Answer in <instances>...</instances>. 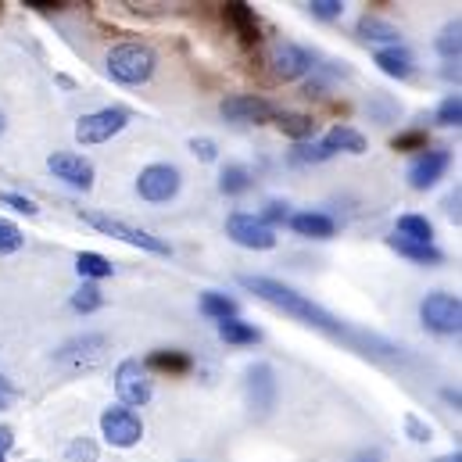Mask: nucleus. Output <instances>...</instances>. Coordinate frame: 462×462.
Segmentation results:
<instances>
[{
    "label": "nucleus",
    "mask_w": 462,
    "mask_h": 462,
    "mask_svg": "<svg viewBox=\"0 0 462 462\" xmlns=\"http://www.w3.org/2000/svg\"><path fill=\"white\" fill-rule=\"evenodd\" d=\"M240 287L251 291L254 298H262L265 305H273V309H280V312L301 319L305 327H312V330H319V334H327V337H334V341H345L347 347H355V351H362V355H398V347L391 345V341L347 327L345 319H337L334 312H327L323 305H316L312 298L298 294L294 287H287V283H280V280H269V276H240Z\"/></svg>",
    "instance_id": "f257e3e1"
},
{
    "label": "nucleus",
    "mask_w": 462,
    "mask_h": 462,
    "mask_svg": "<svg viewBox=\"0 0 462 462\" xmlns=\"http://www.w3.org/2000/svg\"><path fill=\"white\" fill-rule=\"evenodd\" d=\"M154 51L143 47V43H118L116 51L108 54V76L116 83H125V87H140L154 76Z\"/></svg>",
    "instance_id": "f03ea898"
},
{
    "label": "nucleus",
    "mask_w": 462,
    "mask_h": 462,
    "mask_svg": "<svg viewBox=\"0 0 462 462\" xmlns=\"http://www.w3.org/2000/svg\"><path fill=\"white\" fill-rule=\"evenodd\" d=\"M420 319H423L427 330L452 337V334H459V327H462V301L456 298V294L434 291V294L423 298V305H420Z\"/></svg>",
    "instance_id": "7ed1b4c3"
},
{
    "label": "nucleus",
    "mask_w": 462,
    "mask_h": 462,
    "mask_svg": "<svg viewBox=\"0 0 462 462\" xmlns=\"http://www.w3.org/2000/svg\"><path fill=\"white\" fill-rule=\"evenodd\" d=\"M83 219H87L94 230L105 233V236H118V240H125V244H133V247H143V251H151V254H172V247H169L162 236H154V233H147V230H136V226H129V223H122V219L101 216V212H87Z\"/></svg>",
    "instance_id": "20e7f679"
},
{
    "label": "nucleus",
    "mask_w": 462,
    "mask_h": 462,
    "mask_svg": "<svg viewBox=\"0 0 462 462\" xmlns=\"http://www.w3.org/2000/svg\"><path fill=\"white\" fill-rule=\"evenodd\" d=\"M116 394H118V402H122L125 409H133V405H147V402H151L154 383H151V373L143 369V362H136V358L118 362Z\"/></svg>",
    "instance_id": "39448f33"
},
{
    "label": "nucleus",
    "mask_w": 462,
    "mask_h": 462,
    "mask_svg": "<svg viewBox=\"0 0 462 462\" xmlns=\"http://www.w3.org/2000/svg\"><path fill=\"white\" fill-rule=\"evenodd\" d=\"M125 125H129L125 108H101V112H90L76 122V140L79 143H108Z\"/></svg>",
    "instance_id": "423d86ee"
},
{
    "label": "nucleus",
    "mask_w": 462,
    "mask_h": 462,
    "mask_svg": "<svg viewBox=\"0 0 462 462\" xmlns=\"http://www.w3.org/2000/svg\"><path fill=\"white\" fill-rule=\"evenodd\" d=\"M136 194L151 205H162V201H172L180 194V169L176 165H147L136 180Z\"/></svg>",
    "instance_id": "0eeeda50"
},
{
    "label": "nucleus",
    "mask_w": 462,
    "mask_h": 462,
    "mask_svg": "<svg viewBox=\"0 0 462 462\" xmlns=\"http://www.w3.org/2000/svg\"><path fill=\"white\" fill-rule=\"evenodd\" d=\"M101 434H105L108 445H116V448H133V445L143 438V423H140V416H136L133 409L112 405V409L101 412Z\"/></svg>",
    "instance_id": "6e6552de"
},
{
    "label": "nucleus",
    "mask_w": 462,
    "mask_h": 462,
    "mask_svg": "<svg viewBox=\"0 0 462 462\" xmlns=\"http://www.w3.org/2000/svg\"><path fill=\"white\" fill-rule=\"evenodd\" d=\"M108 355V337L105 334H87V337H76L58 351V362L69 369V373H79V369H94L101 365Z\"/></svg>",
    "instance_id": "1a4fd4ad"
},
{
    "label": "nucleus",
    "mask_w": 462,
    "mask_h": 462,
    "mask_svg": "<svg viewBox=\"0 0 462 462\" xmlns=\"http://www.w3.org/2000/svg\"><path fill=\"white\" fill-rule=\"evenodd\" d=\"M244 387H247V405H251V412H254V416H269L273 405H276V373H273V365H265V362L251 365Z\"/></svg>",
    "instance_id": "9d476101"
},
{
    "label": "nucleus",
    "mask_w": 462,
    "mask_h": 462,
    "mask_svg": "<svg viewBox=\"0 0 462 462\" xmlns=\"http://www.w3.org/2000/svg\"><path fill=\"white\" fill-rule=\"evenodd\" d=\"M226 236H230L233 244H240V247H251V251L276 247V233L269 230V226H262L254 216H244V212H236V216L226 219Z\"/></svg>",
    "instance_id": "9b49d317"
},
{
    "label": "nucleus",
    "mask_w": 462,
    "mask_h": 462,
    "mask_svg": "<svg viewBox=\"0 0 462 462\" xmlns=\"http://www.w3.org/2000/svg\"><path fill=\"white\" fill-rule=\"evenodd\" d=\"M223 118L230 122H247V125H262V122H273L276 108L265 101V97H254V94H236V97H226L219 105Z\"/></svg>",
    "instance_id": "f8f14e48"
},
{
    "label": "nucleus",
    "mask_w": 462,
    "mask_h": 462,
    "mask_svg": "<svg viewBox=\"0 0 462 462\" xmlns=\"http://www.w3.org/2000/svg\"><path fill=\"white\" fill-rule=\"evenodd\" d=\"M47 169L65 180L69 187H79V190H90L94 187V165L83 158V154H69V151H58L47 158Z\"/></svg>",
    "instance_id": "ddd939ff"
},
{
    "label": "nucleus",
    "mask_w": 462,
    "mask_h": 462,
    "mask_svg": "<svg viewBox=\"0 0 462 462\" xmlns=\"http://www.w3.org/2000/svg\"><path fill=\"white\" fill-rule=\"evenodd\" d=\"M269 65H273V76H276V79L291 83V79H301V76L312 69V54H309L305 47H298V43H280V47L273 51Z\"/></svg>",
    "instance_id": "4468645a"
},
{
    "label": "nucleus",
    "mask_w": 462,
    "mask_h": 462,
    "mask_svg": "<svg viewBox=\"0 0 462 462\" xmlns=\"http://www.w3.org/2000/svg\"><path fill=\"white\" fill-rule=\"evenodd\" d=\"M448 169V151H423L412 169H409V187L412 190H430Z\"/></svg>",
    "instance_id": "2eb2a0df"
},
{
    "label": "nucleus",
    "mask_w": 462,
    "mask_h": 462,
    "mask_svg": "<svg viewBox=\"0 0 462 462\" xmlns=\"http://www.w3.org/2000/svg\"><path fill=\"white\" fill-rule=\"evenodd\" d=\"M376 65H380V72L383 76H391V79H409L412 72H416V58H412V51L409 47H380L376 51Z\"/></svg>",
    "instance_id": "dca6fc26"
},
{
    "label": "nucleus",
    "mask_w": 462,
    "mask_h": 462,
    "mask_svg": "<svg viewBox=\"0 0 462 462\" xmlns=\"http://www.w3.org/2000/svg\"><path fill=\"white\" fill-rule=\"evenodd\" d=\"M287 223L298 236H312V240H330L337 233V223L330 216H323V212H298Z\"/></svg>",
    "instance_id": "f3484780"
},
{
    "label": "nucleus",
    "mask_w": 462,
    "mask_h": 462,
    "mask_svg": "<svg viewBox=\"0 0 462 462\" xmlns=\"http://www.w3.org/2000/svg\"><path fill=\"white\" fill-rule=\"evenodd\" d=\"M387 247L398 251L402 258L416 262V265H441L445 254L434 247V244H416V240H402V236H387Z\"/></svg>",
    "instance_id": "a211bd4d"
},
{
    "label": "nucleus",
    "mask_w": 462,
    "mask_h": 462,
    "mask_svg": "<svg viewBox=\"0 0 462 462\" xmlns=\"http://www.w3.org/2000/svg\"><path fill=\"white\" fill-rule=\"evenodd\" d=\"M273 122H276V129H280L283 136H291V140H298V143H305L309 136H316V118L312 116H301V112H276Z\"/></svg>",
    "instance_id": "6ab92c4d"
},
{
    "label": "nucleus",
    "mask_w": 462,
    "mask_h": 462,
    "mask_svg": "<svg viewBox=\"0 0 462 462\" xmlns=\"http://www.w3.org/2000/svg\"><path fill=\"white\" fill-rule=\"evenodd\" d=\"M358 36L362 40H373V43H387V47H398L402 43V32L391 22L376 18V14H362L358 18Z\"/></svg>",
    "instance_id": "aec40b11"
},
{
    "label": "nucleus",
    "mask_w": 462,
    "mask_h": 462,
    "mask_svg": "<svg viewBox=\"0 0 462 462\" xmlns=\"http://www.w3.org/2000/svg\"><path fill=\"white\" fill-rule=\"evenodd\" d=\"M226 22L236 29V36H240L244 43H258V40H262V36H258V18H254V11H251L247 4H226Z\"/></svg>",
    "instance_id": "412c9836"
},
{
    "label": "nucleus",
    "mask_w": 462,
    "mask_h": 462,
    "mask_svg": "<svg viewBox=\"0 0 462 462\" xmlns=\"http://www.w3.org/2000/svg\"><path fill=\"white\" fill-rule=\"evenodd\" d=\"M334 154L337 151H347V154H365V136L358 133V129H351V125H334L330 133H327V140H323Z\"/></svg>",
    "instance_id": "4be33fe9"
},
{
    "label": "nucleus",
    "mask_w": 462,
    "mask_h": 462,
    "mask_svg": "<svg viewBox=\"0 0 462 462\" xmlns=\"http://www.w3.org/2000/svg\"><path fill=\"white\" fill-rule=\"evenodd\" d=\"M143 369H162V373H190L194 358L187 351H151V358L143 362Z\"/></svg>",
    "instance_id": "5701e85b"
},
{
    "label": "nucleus",
    "mask_w": 462,
    "mask_h": 462,
    "mask_svg": "<svg viewBox=\"0 0 462 462\" xmlns=\"http://www.w3.org/2000/svg\"><path fill=\"white\" fill-rule=\"evenodd\" d=\"M394 236L416 240V244H434V223L427 216H402L394 226Z\"/></svg>",
    "instance_id": "b1692460"
},
{
    "label": "nucleus",
    "mask_w": 462,
    "mask_h": 462,
    "mask_svg": "<svg viewBox=\"0 0 462 462\" xmlns=\"http://www.w3.org/2000/svg\"><path fill=\"white\" fill-rule=\"evenodd\" d=\"M76 273H79L83 280H108V276L116 273V265H112L105 254H97V251H79V254H76Z\"/></svg>",
    "instance_id": "393cba45"
},
{
    "label": "nucleus",
    "mask_w": 462,
    "mask_h": 462,
    "mask_svg": "<svg viewBox=\"0 0 462 462\" xmlns=\"http://www.w3.org/2000/svg\"><path fill=\"white\" fill-rule=\"evenodd\" d=\"M198 309H201V316L219 319V323L236 316V301L226 298V294H219V291H205V294H201V301H198Z\"/></svg>",
    "instance_id": "a878e982"
},
{
    "label": "nucleus",
    "mask_w": 462,
    "mask_h": 462,
    "mask_svg": "<svg viewBox=\"0 0 462 462\" xmlns=\"http://www.w3.org/2000/svg\"><path fill=\"white\" fill-rule=\"evenodd\" d=\"M219 337H223L226 345H258V341H262L258 327H251V323H244V319H236V316L219 323Z\"/></svg>",
    "instance_id": "bb28decb"
},
{
    "label": "nucleus",
    "mask_w": 462,
    "mask_h": 462,
    "mask_svg": "<svg viewBox=\"0 0 462 462\" xmlns=\"http://www.w3.org/2000/svg\"><path fill=\"white\" fill-rule=\"evenodd\" d=\"M251 187V172L244 165H226L223 176H219V190L223 194H244Z\"/></svg>",
    "instance_id": "cd10ccee"
},
{
    "label": "nucleus",
    "mask_w": 462,
    "mask_h": 462,
    "mask_svg": "<svg viewBox=\"0 0 462 462\" xmlns=\"http://www.w3.org/2000/svg\"><path fill=\"white\" fill-rule=\"evenodd\" d=\"M101 305H105V294H101L97 283H83V287L72 294V309H76V312H97Z\"/></svg>",
    "instance_id": "c85d7f7f"
},
{
    "label": "nucleus",
    "mask_w": 462,
    "mask_h": 462,
    "mask_svg": "<svg viewBox=\"0 0 462 462\" xmlns=\"http://www.w3.org/2000/svg\"><path fill=\"white\" fill-rule=\"evenodd\" d=\"M459 32H462L459 22H448V25L441 29V36H438V51H441V54H445L448 61H452V58L459 61V47H462Z\"/></svg>",
    "instance_id": "c756f323"
},
{
    "label": "nucleus",
    "mask_w": 462,
    "mask_h": 462,
    "mask_svg": "<svg viewBox=\"0 0 462 462\" xmlns=\"http://www.w3.org/2000/svg\"><path fill=\"white\" fill-rule=\"evenodd\" d=\"M97 459H101V452H97V445L90 438H76L65 448V462H97Z\"/></svg>",
    "instance_id": "7c9ffc66"
},
{
    "label": "nucleus",
    "mask_w": 462,
    "mask_h": 462,
    "mask_svg": "<svg viewBox=\"0 0 462 462\" xmlns=\"http://www.w3.org/2000/svg\"><path fill=\"white\" fill-rule=\"evenodd\" d=\"M459 122H462V101H459V94H448V97L441 101V108H438V125L452 129V125H459Z\"/></svg>",
    "instance_id": "2f4dec72"
},
{
    "label": "nucleus",
    "mask_w": 462,
    "mask_h": 462,
    "mask_svg": "<svg viewBox=\"0 0 462 462\" xmlns=\"http://www.w3.org/2000/svg\"><path fill=\"white\" fill-rule=\"evenodd\" d=\"M291 158L294 162H327V158H334V151L327 143H298Z\"/></svg>",
    "instance_id": "473e14b6"
},
{
    "label": "nucleus",
    "mask_w": 462,
    "mask_h": 462,
    "mask_svg": "<svg viewBox=\"0 0 462 462\" xmlns=\"http://www.w3.org/2000/svg\"><path fill=\"white\" fill-rule=\"evenodd\" d=\"M22 230L14 226V223H7V219H0V254H14L18 247H22Z\"/></svg>",
    "instance_id": "72a5a7b5"
},
{
    "label": "nucleus",
    "mask_w": 462,
    "mask_h": 462,
    "mask_svg": "<svg viewBox=\"0 0 462 462\" xmlns=\"http://www.w3.org/2000/svg\"><path fill=\"white\" fill-rule=\"evenodd\" d=\"M391 147H394V151H427V133H423V129H409V133L394 136Z\"/></svg>",
    "instance_id": "f704fd0d"
},
{
    "label": "nucleus",
    "mask_w": 462,
    "mask_h": 462,
    "mask_svg": "<svg viewBox=\"0 0 462 462\" xmlns=\"http://www.w3.org/2000/svg\"><path fill=\"white\" fill-rule=\"evenodd\" d=\"M405 434H409V438H412L416 445H427V441L434 438V430H430V423H423V420H420L416 412H409V416H405Z\"/></svg>",
    "instance_id": "c9c22d12"
},
{
    "label": "nucleus",
    "mask_w": 462,
    "mask_h": 462,
    "mask_svg": "<svg viewBox=\"0 0 462 462\" xmlns=\"http://www.w3.org/2000/svg\"><path fill=\"white\" fill-rule=\"evenodd\" d=\"M309 11H312L316 18H323V22H334V18H341L345 4H341V0H312Z\"/></svg>",
    "instance_id": "e433bc0d"
},
{
    "label": "nucleus",
    "mask_w": 462,
    "mask_h": 462,
    "mask_svg": "<svg viewBox=\"0 0 462 462\" xmlns=\"http://www.w3.org/2000/svg\"><path fill=\"white\" fill-rule=\"evenodd\" d=\"M287 219H291V212H287V205H283V201H269V205H265V212H262V219H258V223H262V226H269V230H273V226H280V223H287Z\"/></svg>",
    "instance_id": "4c0bfd02"
},
{
    "label": "nucleus",
    "mask_w": 462,
    "mask_h": 462,
    "mask_svg": "<svg viewBox=\"0 0 462 462\" xmlns=\"http://www.w3.org/2000/svg\"><path fill=\"white\" fill-rule=\"evenodd\" d=\"M190 151H194L201 162H216V158H219V147H216V140H208V136H194V140H190Z\"/></svg>",
    "instance_id": "58836bf2"
},
{
    "label": "nucleus",
    "mask_w": 462,
    "mask_h": 462,
    "mask_svg": "<svg viewBox=\"0 0 462 462\" xmlns=\"http://www.w3.org/2000/svg\"><path fill=\"white\" fill-rule=\"evenodd\" d=\"M0 205L14 208V212H22V216H36V212H40L36 201H29V198H22V194H0Z\"/></svg>",
    "instance_id": "ea45409f"
},
{
    "label": "nucleus",
    "mask_w": 462,
    "mask_h": 462,
    "mask_svg": "<svg viewBox=\"0 0 462 462\" xmlns=\"http://www.w3.org/2000/svg\"><path fill=\"white\" fill-rule=\"evenodd\" d=\"M25 7H36V11H58L61 4H58V0H25Z\"/></svg>",
    "instance_id": "a19ab883"
},
{
    "label": "nucleus",
    "mask_w": 462,
    "mask_h": 462,
    "mask_svg": "<svg viewBox=\"0 0 462 462\" xmlns=\"http://www.w3.org/2000/svg\"><path fill=\"white\" fill-rule=\"evenodd\" d=\"M14 445V434H11V427H0V452H7Z\"/></svg>",
    "instance_id": "79ce46f5"
},
{
    "label": "nucleus",
    "mask_w": 462,
    "mask_h": 462,
    "mask_svg": "<svg viewBox=\"0 0 462 462\" xmlns=\"http://www.w3.org/2000/svg\"><path fill=\"white\" fill-rule=\"evenodd\" d=\"M355 462H383V456H380L376 448H365V452H358V456H355Z\"/></svg>",
    "instance_id": "37998d69"
},
{
    "label": "nucleus",
    "mask_w": 462,
    "mask_h": 462,
    "mask_svg": "<svg viewBox=\"0 0 462 462\" xmlns=\"http://www.w3.org/2000/svg\"><path fill=\"white\" fill-rule=\"evenodd\" d=\"M7 394H11V383L4 380V373H0V409L7 405Z\"/></svg>",
    "instance_id": "c03bdc74"
},
{
    "label": "nucleus",
    "mask_w": 462,
    "mask_h": 462,
    "mask_svg": "<svg viewBox=\"0 0 462 462\" xmlns=\"http://www.w3.org/2000/svg\"><path fill=\"white\" fill-rule=\"evenodd\" d=\"M434 462H462L459 452H452V456H441V459H434Z\"/></svg>",
    "instance_id": "a18cd8bd"
},
{
    "label": "nucleus",
    "mask_w": 462,
    "mask_h": 462,
    "mask_svg": "<svg viewBox=\"0 0 462 462\" xmlns=\"http://www.w3.org/2000/svg\"><path fill=\"white\" fill-rule=\"evenodd\" d=\"M0 133H4V116H0Z\"/></svg>",
    "instance_id": "49530a36"
},
{
    "label": "nucleus",
    "mask_w": 462,
    "mask_h": 462,
    "mask_svg": "<svg viewBox=\"0 0 462 462\" xmlns=\"http://www.w3.org/2000/svg\"><path fill=\"white\" fill-rule=\"evenodd\" d=\"M0 462H4V452H0Z\"/></svg>",
    "instance_id": "de8ad7c7"
}]
</instances>
